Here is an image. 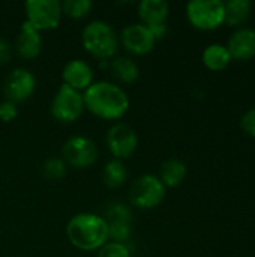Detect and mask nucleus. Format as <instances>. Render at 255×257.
I'll use <instances>...</instances> for the list:
<instances>
[{"mask_svg":"<svg viewBox=\"0 0 255 257\" xmlns=\"http://www.w3.org/2000/svg\"><path fill=\"white\" fill-rule=\"evenodd\" d=\"M108 68H110L113 77L117 81L125 83V84H132L134 81H137V78L140 75L138 65L131 57H126V56L114 57L111 60V63L108 65Z\"/></svg>","mask_w":255,"mask_h":257,"instance_id":"dca6fc26","label":"nucleus"},{"mask_svg":"<svg viewBox=\"0 0 255 257\" xmlns=\"http://www.w3.org/2000/svg\"><path fill=\"white\" fill-rule=\"evenodd\" d=\"M35 89L36 78L26 68L12 69L3 81V93L6 96V101H11L14 104L29 99L33 95Z\"/></svg>","mask_w":255,"mask_h":257,"instance_id":"1a4fd4ad","label":"nucleus"},{"mask_svg":"<svg viewBox=\"0 0 255 257\" xmlns=\"http://www.w3.org/2000/svg\"><path fill=\"white\" fill-rule=\"evenodd\" d=\"M42 175L48 181H60L66 175V163L62 158L50 157L42 164Z\"/></svg>","mask_w":255,"mask_h":257,"instance_id":"5701e85b","label":"nucleus"},{"mask_svg":"<svg viewBox=\"0 0 255 257\" xmlns=\"http://www.w3.org/2000/svg\"><path fill=\"white\" fill-rule=\"evenodd\" d=\"M17 116H18L17 104H14L11 101H6V99L3 102H0V120L12 122Z\"/></svg>","mask_w":255,"mask_h":257,"instance_id":"393cba45","label":"nucleus"},{"mask_svg":"<svg viewBox=\"0 0 255 257\" xmlns=\"http://www.w3.org/2000/svg\"><path fill=\"white\" fill-rule=\"evenodd\" d=\"M62 14H66L71 18H83L90 14L93 3L90 0H65L60 3Z\"/></svg>","mask_w":255,"mask_h":257,"instance_id":"412c9836","label":"nucleus"},{"mask_svg":"<svg viewBox=\"0 0 255 257\" xmlns=\"http://www.w3.org/2000/svg\"><path fill=\"white\" fill-rule=\"evenodd\" d=\"M98 257H131V251L126 244L110 241L99 248Z\"/></svg>","mask_w":255,"mask_h":257,"instance_id":"b1692460","label":"nucleus"},{"mask_svg":"<svg viewBox=\"0 0 255 257\" xmlns=\"http://www.w3.org/2000/svg\"><path fill=\"white\" fill-rule=\"evenodd\" d=\"M62 160L77 169L90 167L98 160V148L93 140L75 136L65 142L62 148Z\"/></svg>","mask_w":255,"mask_h":257,"instance_id":"6e6552de","label":"nucleus"},{"mask_svg":"<svg viewBox=\"0 0 255 257\" xmlns=\"http://www.w3.org/2000/svg\"><path fill=\"white\" fill-rule=\"evenodd\" d=\"M83 99L84 108L105 120L120 119L129 108L126 92L110 81H93L84 90Z\"/></svg>","mask_w":255,"mask_h":257,"instance_id":"f257e3e1","label":"nucleus"},{"mask_svg":"<svg viewBox=\"0 0 255 257\" xmlns=\"http://www.w3.org/2000/svg\"><path fill=\"white\" fill-rule=\"evenodd\" d=\"M155 42L156 38L144 24H129L122 30V44L132 54L143 56L150 53L155 47Z\"/></svg>","mask_w":255,"mask_h":257,"instance_id":"9b49d317","label":"nucleus"},{"mask_svg":"<svg viewBox=\"0 0 255 257\" xmlns=\"http://www.w3.org/2000/svg\"><path fill=\"white\" fill-rule=\"evenodd\" d=\"M107 223H108V236H110L114 242L125 244V241L129 239V236H131L129 220L111 218V220H107Z\"/></svg>","mask_w":255,"mask_h":257,"instance_id":"4be33fe9","label":"nucleus"},{"mask_svg":"<svg viewBox=\"0 0 255 257\" xmlns=\"http://www.w3.org/2000/svg\"><path fill=\"white\" fill-rule=\"evenodd\" d=\"M165 197V187L155 175H141L129 188V202L140 209H152L161 205Z\"/></svg>","mask_w":255,"mask_h":257,"instance_id":"20e7f679","label":"nucleus"},{"mask_svg":"<svg viewBox=\"0 0 255 257\" xmlns=\"http://www.w3.org/2000/svg\"><path fill=\"white\" fill-rule=\"evenodd\" d=\"M240 126H242V130H243L248 136L255 137V107L254 108H251V110H248V111L242 116V119H240Z\"/></svg>","mask_w":255,"mask_h":257,"instance_id":"a878e982","label":"nucleus"},{"mask_svg":"<svg viewBox=\"0 0 255 257\" xmlns=\"http://www.w3.org/2000/svg\"><path fill=\"white\" fill-rule=\"evenodd\" d=\"M50 110H51L53 117L62 123L75 122L84 110L83 93H80L78 90L66 84H62L53 98Z\"/></svg>","mask_w":255,"mask_h":257,"instance_id":"423d86ee","label":"nucleus"},{"mask_svg":"<svg viewBox=\"0 0 255 257\" xmlns=\"http://www.w3.org/2000/svg\"><path fill=\"white\" fill-rule=\"evenodd\" d=\"M12 47L6 41H0V63H5L11 59Z\"/></svg>","mask_w":255,"mask_h":257,"instance_id":"bb28decb","label":"nucleus"},{"mask_svg":"<svg viewBox=\"0 0 255 257\" xmlns=\"http://www.w3.org/2000/svg\"><path fill=\"white\" fill-rule=\"evenodd\" d=\"M107 146L116 160L129 158L138 146L137 133L126 123H114L107 131Z\"/></svg>","mask_w":255,"mask_h":257,"instance_id":"9d476101","label":"nucleus"},{"mask_svg":"<svg viewBox=\"0 0 255 257\" xmlns=\"http://www.w3.org/2000/svg\"><path fill=\"white\" fill-rule=\"evenodd\" d=\"M81 42L87 53L102 60L113 57L119 48V36L116 30L101 20H95L83 29Z\"/></svg>","mask_w":255,"mask_h":257,"instance_id":"7ed1b4c3","label":"nucleus"},{"mask_svg":"<svg viewBox=\"0 0 255 257\" xmlns=\"http://www.w3.org/2000/svg\"><path fill=\"white\" fill-rule=\"evenodd\" d=\"M231 62L230 51L222 44H210L203 51V63L210 71H222Z\"/></svg>","mask_w":255,"mask_h":257,"instance_id":"6ab92c4d","label":"nucleus"},{"mask_svg":"<svg viewBox=\"0 0 255 257\" xmlns=\"http://www.w3.org/2000/svg\"><path fill=\"white\" fill-rule=\"evenodd\" d=\"M63 77V84L75 89V90H86L92 83H93V71L81 59H74L69 60L62 72Z\"/></svg>","mask_w":255,"mask_h":257,"instance_id":"f8f14e48","label":"nucleus"},{"mask_svg":"<svg viewBox=\"0 0 255 257\" xmlns=\"http://www.w3.org/2000/svg\"><path fill=\"white\" fill-rule=\"evenodd\" d=\"M138 14L144 26L149 29L167 24L170 6L165 0H141L138 5Z\"/></svg>","mask_w":255,"mask_h":257,"instance_id":"2eb2a0df","label":"nucleus"},{"mask_svg":"<svg viewBox=\"0 0 255 257\" xmlns=\"http://www.w3.org/2000/svg\"><path fill=\"white\" fill-rule=\"evenodd\" d=\"M161 182L164 184V187H170V188H174L177 185H180L185 178H186V166L183 161L180 160H176V158H171V160H167L161 164V169H159V176Z\"/></svg>","mask_w":255,"mask_h":257,"instance_id":"f3484780","label":"nucleus"},{"mask_svg":"<svg viewBox=\"0 0 255 257\" xmlns=\"http://www.w3.org/2000/svg\"><path fill=\"white\" fill-rule=\"evenodd\" d=\"M27 23L36 30L56 29L62 18V6L59 0H27L24 3Z\"/></svg>","mask_w":255,"mask_h":257,"instance_id":"0eeeda50","label":"nucleus"},{"mask_svg":"<svg viewBox=\"0 0 255 257\" xmlns=\"http://www.w3.org/2000/svg\"><path fill=\"white\" fill-rule=\"evenodd\" d=\"M231 59L248 60L255 56V30L251 27H239L225 45Z\"/></svg>","mask_w":255,"mask_h":257,"instance_id":"ddd939ff","label":"nucleus"},{"mask_svg":"<svg viewBox=\"0 0 255 257\" xmlns=\"http://www.w3.org/2000/svg\"><path fill=\"white\" fill-rule=\"evenodd\" d=\"M128 179V170L120 160H111L105 164L102 172V181L108 188H119Z\"/></svg>","mask_w":255,"mask_h":257,"instance_id":"aec40b11","label":"nucleus"},{"mask_svg":"<svg viewBox=\"0 0 255 257\" xmlns=\"http://www.w3.org/2000/svg\"><path fill=\"white\" fill-rule=\"evenodd\" d=\"M15 48L18 54L24 59H35L39 56L42 50V36L41 32L36 30L30 23L24 21L20 27L17 41H15Z\"/></svg>","mask_w":255,"mask_h":257,"instance_id":"4468645a","label":"nucleus"},{"mask_svg":"<svg viewBox=\"0 0 255 257\" xmlns=\"http://www.w3.org/2000/svg\"><path fill=\"white\" fill-rule=\"evenodd\" d=\"M252 3L249 0H228L224 2V23L237 27L242 26L251 15Z\"/></svg>","mask_w":255,"mask_h":257,"instance_id":"a211bd4d","label":"nucleus"},{"mask_svg":"<svg viewBox=\"0 0 255 257\" xmlns=\"http://www.w3.org/2000/svg\"><path fill=\"white\" fill-rule=\"evenodd\" d=\"M66 235L69 242L83 251L99 250L110 239L107 220L92 212L72 217L66 226Z\"/></svg>","mask_w":255,"mask_h":257,"instance_id":"f03ea898","label":"nucleus"},{"mask_svg":"<svg viewBox=\"0 0 255 257\" xmlns=\"http://www.w3.org/2000/svg\"><path fill=\"white\" fill-rule=\"evenodd\" d=\"M224 2L221 0H191L186 5L189 23L200 30H213L224 24Z\"/></svg>","mask_w":255,"mask_h":257,"instance_id":"39448f33","label":"nucleus"}]
</instances>
